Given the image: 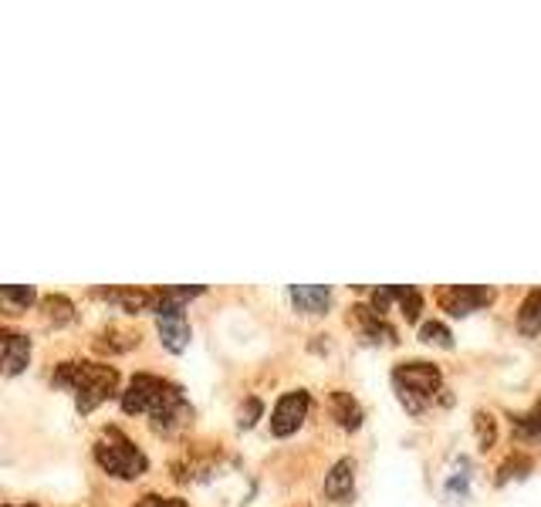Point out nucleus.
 Here are the masks:
<instances>
[{"label": "nucleus", "instance_id": "1", "mask_svg": "<svg viewBox=\"0 0 541 507\" xmlns=\"http://www.w3.org/2000/svg\"><path fill=\"white\" fill-rule=\"evenodd\" d=\"M122 409L129 416L149 413L153 416V430L159 433H176L193 420V409L186 406L183 389L159 376H149V372L132 376L126 393H122Z\"/></svg>", "mask_w": 541, "mask_h": 507}, {"label": "nucleus", "instance_id": "2", "mask_svg": "<svg viewBox=\"0 0 541 507\" xmlns=\"http://www.w3.org/2000/svg\"><path fill=\"white\" fill-rule=\"evenodd\" d=\"M58 389H72L75 403L82 413H92L95 406L105 403L109 396H115V386H119V372L105 362H61L51 376Z\"/></svg>", "mask_w": 541, "mask_h": 507}, {"label": "nucleus", "instance_id": "3", "mask_svg": "<svg viewBox=\"0 0 541 507\" xmlns=\"http://www.w3.org/2000/svg\"><path fill=\"white\" fill-rule=\"evenodd\" d=\"M95 460L105 474L119 477V480H136L146 474V453L132 443L119 426H109L102 430V437L95 440Z\"/></svg>", "mask_w": 541, "mask_h": 507}, {"label": "nucleus", "instance_id": "4", "mask_svg": "<svg viewBox=\"0 0 541 507\" xmlns=\"http://www.w3.org/2000/svg\"><path fill=\"white\" fill-rule=\"evenodd\" d=\"M393 386L399 393V403H403L410 413H423L433 399H437L443 376L433 362H399L393 369Z\"/></svg>", "mask_w": 541, "mask_h": 507}, {"label": "nucleus", "instance_id": "5", "mask_svg": "<svg viewBox=\"0 0 541 507\" xmlns=\"http://www.w3.org/2000/svg\"><path fill=\"white\" fill-rule=\"evenodd\" d=\"M498 298L494 288H484V284H450V288L437 291V305L454 318H464L470 311H481L491 301Z\"/></svg>", "mask_w": 541, "mask_h": 507}, {"label": "nucleus", "instance_id": "6", "mask_svg": "<svg viewBox=\"0 0 541 507\" xmlns=\"http://www.w3.org/2000/svg\"><path fill=\"white\" fill-rule=\"evenodd\" d=\"M308 409H312V396L305 393V389H291L278 399V406H274L271 413V433L274 437H291V433L298 430L301 423H305Z\"/></svg>", "mask_w": 541, "mask_h": 507}, {"label": "nucleus", "instance_id": "7", "mask_svg": "<svg viewBox=\"0 0 541 507\" xmlns=\"http://www.w3.org/2000/svg\"><path fill=\"white\" fill-rule=\"evenodd\" d=\"M352 494H356V464L352 460H339L325 474V497L335 504H349Z\"/></svg>", "mask_w": 541, "mask_h": 507}, {"label": "nucleus", "instance_id": "8", "mask_svg": "<svg viewBox=\"0 0 541 507\" xmlns=\"http://www.w3.org/2000/svg\"><path fill=\"white\" fill-rule=\"evenodd\" d=\"M291 301H295L298 311L305 315H322V311L332 305V291L325 284H295L291 288Z\"/></svg>", "mask_w": 541, "mask_h": 507}, {"label": "nucleus", "instance_id": "9", "mask_svg": "<svg viewBox=\"0 0 541 507\" xmlns=\"http://www.w3.org/2000/svg\"><path fill=\"white\" fill-rule=\"evenodd\" d=\"M4 372L7 376H17L24 366H28V359H31V338H24V335H17L11 332V328H4Z\"/></svg>", "mask_w": 541, "mask_h": 507}, {"label": "nucleus", "instance_id": "10", "mask_svg": "<svg viewBox=\"0 0 541 507\" xmlns=\"http://www.w3.org/2000/svg\"><path fill=\"white\" fill-rule=\"evenodd\" d=\"M328 409H332V420L339 423L342 430H359L362 426V409L345 389H335V393L328 396Z\"/></svg>", "mask_w": 541, "mask_h": 507}, {"label": "nucleus", "instance_id": "11", "mask_svg": "<svg viewBox=\"0 0 541 507\" xmlns=\"http://www.w3.org/2000/svg\"><path fill=\"white\" fill-rule=\"evenodd\" d=\"M159 338H163V345L170 352H183L186 345H190V322H186L183 315H163L159 318Z\"/></svg>", "mask_w": 541, "mask_h": 507}, {"label": "nucleus", "instance_id": "12", "mask_svg": "<svg viewBox=\"0 0 541 507\" xmlns=\"http://www.w3.org/2000/svg\"><path fill=\"white\" fill-rule=\"evenodd\" d=\"M352 318L362 325V332H366L369 338H376V342H396V332L386 325V318L379 315L376 308H366V305H356L352 308Z\"/></svg>", "mask_w": 541, "mask_h": 507}, {"label": "nucleus", "instance_id": "13", "mask_svg": "<svg viewBox=\"0 0 541 507\" xmlns=\"http://www.w3.org/2000/svg\"><path fill=\"white\" fill-rule=\"evenodd\" d=\"M518 328L525 335H541V291H528L518 308Z\"/></svg>", "mask_w": 541, "mask_h": 507}, {"label": "nucleus", "instance_id": "14", "mask_svg": "<svg viewBox=\"0 0 541 507\" xmlns=\"http://www.w3.org/2000/svg\"><path fill=\"white\" fill-rule=\"evenodd\" d=\"M132 345H139V332H122V328H105L95 338V349L99 352H129Z\"/></svg>", "mask_w": 541, "mask_h": 507}, {"label": "nucleus", "instance_id": "15", "mask_svg": "<svg viewBox=\"0 0 541 507\" xmlns=\"http://www.w3.org/2000/svg\"><path fill=\"white\" fill-rule=\"evenodd\" d=\"M41 308H44V318H48V322H55V325H68L75 318V305L65 295L41 298Z\"/></svg>", "mask_w": 541, "mask_h": 507}, {"label": "nucleus", "instance_id": "16", "mask_svg": "<svg viewBox=\"0 0 541 507\" xmlns=\"http://www.w3.org/2000/svg\"><path fill=\"white\" fill-rule=\"evenodd\" d=\"M396 291V301H399V308H403V315H406V322H416L420 318V311H423V295L416 288H393Z\"/></svg>", "mask_w": 541, "mask_h": 507}, {"label": "nucleus", "instance_id": "17", "mask_svg": "<svg viewBox=\"0 0 541 507\" xmlns=\"http://www.w3.org/2000/svg\"><path fill=\"white\" fill-rule=\"evenodd\" d=\"M0 298L7 301V305L11 308H24L28 311V305H34V288H28V284H24V288H17V284H4V288H0Z\"/></svg>", "mask_w": 541, "mask_h": 507}, {"label": "nucleus", "instance_id": "18", "mask_svg": "<svg viewBox=\"0 0 541 507\" xmlns=\"http://www.w3.org/2000/svg\"><path fill=\"white\" fill-rule=\"evenodd\" d=\"M420 338L423 342H430V345H443V349H450V332H447V325H440V322H427L420 328Z\"/></svg>", "mask_w": 541, "mask_h": 507}, {"label": "nucleus", "instance_id": "19", "mask_svg": "<svg viewBox=\"0 0 541 507\" xmlns=\"http://www.w3.org/2000/svg\"><path fill=\"white\" fill-rule=\"evenodd\" d=\"M261 399L257 396H251V399H244V406H241V413H237V426H241V430H251V426L261 420Z\"/></svg>", "mask_w": 541, "mask_h": 507}, {"label": "nucleus", "instance_id": "20", "mask_svg": "<svg viewBox=\"0 0 541 507\" xmlns=\"http://www.w3.org/2000/svg\"><path fill=\"white\" fill-rule=\"evenodd\" d=\"M514 420H518V430L525 433V437H538L541 440V403L525 416H514Z\"/></svg>", "mask_w": 541, "mask_h": 507}, {"label": "nucleus", "instance_id": "21", "mask_svg": "<svg viewBox=\"0 0 541 507\" xmlns=\"http://www.w3.org/2000/svg\"><path fill=\"white\" fill-rule=\"evenodd\" d=\"M477 433H481V443H484V447H491L494 437H498V430H494V416H491V413H477Z\"/></svg>", "mask_w": 541, "mask_h": 507}, {"label": "nucleus", "instance_id": "22", "mask_svg": "<svg viewBox=\"0 0 541 507\" xmlns=\"http://www.w3.org/2000/svg\"><path fill=\"white\" fill-rule=\"evenodd\" d=\"M132 507H186L180 497H159V494H146L143 501H136Z\"/></svg>", "mask_w": 541, "mask_h": 507}, {"label": "nucleus", "instance_id": "23", "mask_svg": "<svg viewBox=\"0 0 541 507\" xmlns=\"http://www.w3.org/2000/svg\"><path fill=\"white\" fill-rule=\"evenodd\" d=\"M7 507H11V504H7ZM24 507H34V504H24Z\"/></svg>", "mask_w": 541, "mask_h": 507}]
</instances>
